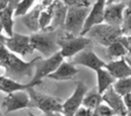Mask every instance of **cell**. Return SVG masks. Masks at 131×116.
I'll list each match as a JSON object with an SVG mask.
<instances>
[{"label": "cell", "mask_w": 131, "mask_h": 116, "mask_svg": "<svg viewBox=\"0 0 131 116\" xmlns=\"http://www.w3.org/2000/svg\"><path fill=\"white\" fill-rule=\"evenodd\" d=\"M39 59L40 57H37L30 62H25L10 52L5 45L0 46V63L1 67L5 69V76L19 83L25 78H30L31 81L35 74L36 63Z\"/></svg>", "instance_id": "1"}, {"label": "cell", "mask_w": 131, "mask_h": 116, "mask_svg": "<svg viewBox=\"0 0 131 116\" xmlns=\"http://www.w3.org/2000/svg\"><path fill=\"white\" fill-rule=\"evenodd\" d=\"M41 31L42 33H37L29 36L30 43L32 48L41 52L47 59L60 51V47L58 45V31L54 29Z\"/></svg>", "instance_id": "2"}, {"label": "cell", "mask_w": 131, "mask_h": 116, "mask_svg": "<svg viewBox=\"0 0 131 116\" xmlns=\"http://www.w3.org/2000/svg\"><path fill=\"white\" fill-rule=\"evenodd\" d=\"M92 44L93 42L87 37H83V36L75 37L69 34L64 38H59L58 40L60 52L64 59L75 57L83 50L92 48Z\"/></svg>", "instance_id": "3"}, {"label": "cell", "mask_w": 131, "mask_h": 116, "mask_svg": "<svg viewBox=\"0 0 131 116\" xmlns=\"http://www.w3.org/2000/svg\"><path fill=\"white\" fill-rule=\"evenodd\" d=\"M123 36L121 27H114L106 23L93 26L85 37L102 46L108 47Z\"/></svg>", "instance_id": "4"}, {"label": "cell", "mask_w": 131, "mask_h": 116, "mask_svg": "<svg viewBox=\"0 0 131 116\" xmlns=\"http://www.w3.org/2000/svg\"><path fill=\"white\" fill-rule=\"evenodd\" d=\"M90 12V8L67 6V14L64 22V29L69 35L79 37L82 34V30Z\"/></svg>", "instance_id": "5"}, {"label": "cell", "mask_w": 131, "mask_h": 116, "mask_svg": "<svg viewBox=\"0 0 131 116\" xmlns=\"http://www.w3.org/2000/svg\"><path fill=\"white\" fill-rule=\"evenodd\" d=\"M28 95L34 104V106L37 107L39 110H41L44 113L49 112H61L63 113V102L60 98L50 96L47 94L37 92L32 88H29L26 90Z\"/></svg>", "instance_id": "6"}, {"label": "cell", "mask_w": 131, "mask_h": 116, "mask_svg": "<svg viewBox=\"0 0 131 116\" xmlns=\"http://www.w3.org/2000/svg\"><path fill=\"white\" fill-rule=\"evenodd\" d=\"M64 61V58L62 57L61 52H57L53 56L42 60L41 58L36 63V68H35V74L34 78L31 79L30 82H37L41 83V80L44 78H48L51 73H53L58 69V67L62 64Z\"/></svg>", "instance_id": "7"}, {"label": "cell", "mask_w": 131, "mask_h": 116, "mask_svg": "<svg viewBox=\"0 0 131 116\" xmlns=\"http://www.w3.org/2000/svg\"><path fill=\"white\" fill-rule=\"evenodd\" d=\"M2 107L4 109V112L8 114L19 110L32 108L35 106L26 91H17L7 94L4 97L2 101Z\"/></svg>", "instance_id": "8"}, {"label": "cell", "mask_w": 131, "mask_h": 116, "mask_svg": "<svg viewBox=\"0 0 131 116\" xmlns=\"http://www.w3.org/2000/svg\"><path fill=\"white\" fill-rule=\"evenodd\" d=\"M5 47L15 55L27 56L31 55L35 51L30 43V37L25 35H20L14 33L12 37H6L5 39Z\"/></svg>", "instance_id": "9"}, {"label": "cell", "mask_w": 131, "mask_h": 116, "mask_svg": "<svg viewBox=\"0 0 131 116\" xmlns=\"http://www.w3.org/2000/svg\"><path fill=\"white\" fill-rule=\"evenodd\" d=\"M125 9V1H107L105 7L104 23L114 27H121L124 20Z\"/></svg>", "instance_id": "10"}, {"label": "cell", "mask_w": 131, "mask_h": 116, "mask_svg": "<svg viewBox=\"0 0 131 116\" xmlns=\"http://www.w3.org/2000/svg\"><path fill=\"white\" fill-rule=\"evenodd\" d=\"M88 88L84 82H78L75 85L74 92L72 95L63 102V114L65 116H73L77 111L83 105V99L86 95Z\"/></svg>", "instance_id": "11"}, {"label": "cell", "mask_w": 131, "mask_h": 116, "mask_svg": "<svg viewBox=\"0 0 131 116\" xmlns=\"http://www.w3.org/2000/svg\"><path fill=\"white\" fill-rule=\"evenodd\" d=\"M106 3H107V1H105V0H97V1H94L93 5L90 8L88 16H87V19L85 21L81 36L85 37L87 35V33H88L93 26L104 23Z\"/></svg>", "instance_id": "12"}, {"label": "cell", "mask_w": 131, "mask_h": 116, "mask_svg": "<svg viewBox=\"0 0 131 116\" xmlns=\"http://www.w3.org/2000/svg\"><path fill=\"white\" fill-rule=\"evenodd\" d=\"M71 64L85 66L95 72L102 68H105L106 66V63L97 57L91 48L85 49L80 54H78L75 57H73V59L71 60Z\"/></svg>", "instance_id": "13"}, {"label": "cell", "mask_w": 131, "mask_h": 116, "mask_svg": "<svg viewBox=\"0 0 131 116\" xmlns=\"http://www.w3.org/2000/svg\"><path fill=\"white\" fill-rule=\"evenodd\" d=\"M102 96H103V101L111 108L115 116H128V111L125 106L124 98L115 92L113 87L107 89L102 94Z\"/></svg>", "instance_id": "14"}, {"label": "cell", "mask_w": 131, "mask_h": 116, "mask_svg": "<svg viewBox=\"0 0 131 116\" xmlns=\"http://www.w3.org/2000/svg\"><path fill=\"white\" fill-rule=\"evenodd\" d=\"M41 83L37 82H29V83H19L14 80H10L6 76H3L0 74V91L4 92V93H14L17 91H24L29 88H32L37 85H39Z\"/></svg>", "instance_id": "15"}, {"label": "cell", "mask_w": 131, "mask_h": 116, "mask_svg": "<svg viewBox=\"0 0 131 116\" xmlns=\"http://www.w3.org/2000/svg\"><path fill=\"white\" fill-rule=\"evenodd\" d=\"M105 69L110 72L112 76H114L116 80L131 76V70L129 65L127 64L125 58H121L118 60L109 62L108 64H106Z\"/></svg>", "instance_id": "16"}, {"label": "cell", "mask_w": 131, "mask_h": 116, "mask_svg": "<svg viewBox=\"0 0 131 116\" xmlns=\"http://www.w3.org/2000/svg\"><path fill=\"white\" fill-rule=\"evenodd\" d=\"M43 8H44V5L42 4V2H39L37 5H35L31 8V10L28 14H26L23 17H21L22 23L30 31H34L35 34H37V31L41 30L40 24H39V18H40V14H41Z\"/></svg>", "instance_id": "17"}, {"label": "cell", "mask_w": 131, "mask_h": 116, "mask_svg": "<svg viewBox=\"0 0 131 116\" xmlns=\"http://www.w3.org/2000/svg\"><path fill=\"white\" fill-rule=\"evenodd\" d=\"M78 72L79 70L75 68L74 65H72L71 63L63 61L62 64L58 67V69L53 73H51L48 78L54 81H68L73 79L78 74Z\"/></svg>", "instance_id": "18"}, {"label": "cell", "mask_w": 131, "mask_h": 116, "mask_svg": "<svg viewBox=\"0 0 131 116\" xmlns=\"http://www.w3.org/2000/svg\"><path fill=\"white\" fill-rule=\"evenodd\" d=\"M96 79H97V91L103 94L107 89L112 87L114 83L117 81L108 70L102 68L96 71Z\"/></svg>", "instance_id": "19"}, {"label": "cell", "mask_w": 131, "mask_h": 116, "mask_svg": "<svg viewBox=\"0 0 131 116\" xmlns=\"http://www.w3.org/2000/svg\"><path fill=\"white\" fill-rule=\"evenodd\" d=\"M101 104H103V96L102 94L97 91V88H93L91 90H88L86 95L83 99L82 106L88 109L89 111H93L96 107H99Z\"/></svg>", "instance_id": "20"}, {"label": "cell", "mask_w": 131, "mask_h": 116, "mask_svg": "<svg viewBox=\"0 0 131 116\" xmlns=\"http://www.w3.org/2000/svg\"><path fill=\"white\" fill-rule=\"evenodd\" d=\"M67 14V5L64 1H54V9H53V18L50 28L54 29L56 27L63 25L65 22V18Z\"/></svg>", "instance_id": "21"}, {"label": "cell", "mask_w": 131, "mask_h": 116, "mask_svg": "<svg viewBox=\"0 0 131 116\" xmlns=\"http://www.w3.org/2000/svg\"><path fill=\"white\" fill-rule=\"evenodd\" d=\"M14 13H15V9L10 6H7L4 10L1 12L3 31L8 38L14 35V19H13Z\"/></svg>", "instance_id": "22"}, {"label": "cell", "mask_w": 131, "mask_h": 116, "mask_svg": "<svg viewBox=\"0 0 131 116\" xmlns=\"http://www.w3.org/2000/svg\"><path fill=\"white\" fill-rule=\"evenodd\" d=\"M53 9H54V1L51 5L44 7L42 9L39 18V24L41 30H52L50 28L52 23V18H53Z\"/></svg>", "instance_id": "23"}, {"label": "cell", "mask_w": 131, "mask_h": 116, "mask_svg": "<svg viewBox=\"0 0 131 116\" xmlns=\"http://www.w3.org/2000/svg\"><path fill=\"white\" fill-rule=\"evenodd\" d=\"M128 55L127 48L123 45L119 39L112 43L110 46L107 47V57L109 59H116V58H125Z\"/></svg>", "instance_id": "24"}, {"label": "cell", "mask_w": 131, "mask_h": 116, "mask_svg": "<svg viewBox=\"0 0 131 116\" xmlns=\"http://www.w3.org/2000/svg\"><path fill=\"white\" fill-rule=\"evenodd\" d=\"M112 87L117 94L124 97L127 94L131 93V76L117 80Z\"/></svg>", "instance_id": "25"}, {"label": "cell", "mask_w": 131, "mask_h": 116, "mask_svg": "<svg viewBox=\"0 0 131 116\" xmlns=\"http://www.w3.org/2000/svg\"><path fill=\"white\" fill-rule=\"evenodd\" d=\"M35 2V0H21V1H19L17 8L14 13V17H23L26 14H28L31 8L34 7Z\"/></svg>", "instance_id": "26"}, {"label": "cell", "mask_w": 131, "mask_h": 116, "mask_svg": "<svg viewBox=\"0 0 131 116\" xmlns=\"http://www.w3.org/2000/svg\"><path fill=\"white\" fill-rule=\"evenodd\" d=\"M92 112L97 116H115V114L111 110V108L106 104H101L100 106L96 107Z\"/></svg>", "instance_id": "27"}, {"label": "cell", "mask_w": 131, "mask_h": 116, "mask_svg": "<svg viewBox=\"0 0 131 116\" xmlns=\"http://www.w3.org/2000/svg\"><path fill=\"white\" fill-rule=\"evenodd\" d=\"M121 29H122L123 36H130L131 35V13H125Z\"/></svg>", "instance_id": "28"}, {"label": "cell", "mask_w": 131, "mask_h": 116, "mask_svg": "<svg viewBox=\"0 0 131 116\" xmlns=\"http://www.w3.org/2000/svg\"><path fill=\"white\" fill-rule=\"evenodd\" d=\"M67 6H77V7H85V8H91L94 1H89V0H66L64 1Z\"/></svg>", "instance_id": "29"}, {"label": "cell", "mask_w": 131, "mask_h": 116, "mask_svg": "<svg viewBox=\"0 0 131 116\" xmlns=\"http://www.w3.org/2000/svg\"><path fill=\"white\" fill-rule=\"evenodd\" d=\"M89 113H90V111L88 109H86L85 107L82 106L74 112L73 116H89Z\"/></svg>", "instance_id": "30"}, {"label": "cell", "mask_w": 131, "mask_h": 116, "mask_svg": "<svg viewBox=\"0 0 131 116\" xmlns=\"http://www.w3.org/2000/svg\"><path fill=\"white\" fill-rule=\"evenodd\" d=\"M123 98H124V102H125V106L127 108L128 114H131V93L125 95Z\"/></svg>", "instance_id": "31"}, {"label": "cell", "mask_w": 131, "mask_h": 116, "mask_svg": "<svg viewBox=\"0 0 131 116\" xmlns=\"http://www.w3.org/2000/svg\"><path fill=\"white\" fill-rule=\"evenodd\" d=\"M8 6V0H0V13Z\"/></svg>", "instance_id": "32"}, {"label": "cell", "mask_w": 131, "mask_h": 116, "mask_svg": "<svg viewBox=\"0 0 131 116\" xmlns=\"http://www.w3.org/2000/svg\"><path fill=\"white\" fill-rule=\"evenodd\" d=\"M44 116H65L61 112H49V113H44Z\"/></svg>", "instance_id": "33"}, {"label": "cell", "mask_w": 131, "mask_h": 116, "mask_svg": "<svg viewBox=\"0 0 131 116\" xmlns=\"http://www.w3.org/2000/svg\"><path fill=\"white\" fill-rule=\"evenodd\" d=\"M125 3H126L125 13H131V0L130 1H125Z\"/></svg>", "instance_id": "34"}, {"label": "cell", "mask_w": 131, "mask_h": 116, "mask_svg": "<svg viewBox=\"0 0 131 116\" xmlns=\"http://www.w3.org/2000/svg\"><path fill=\"white\" fill-rule=\"evenodd\" d=\"M5 39H6V37H5L4 35L0 34V46L4 45V43H5Z\"/></svg>", "instance_id": "35"}, {"label": "cell", "mask_w": 131, "mask_h": 116, "mask_svg": "<svg viewBox=\"0 0 131 116\" xmlns=\"http://www.w3.org/2000/svg\"><path fill=\"white\" fill-rule=\"evenodd\" d=\"M125 60H126L127 64H128L129 67H130V70H131V58H130V56H126V57H125Z\"/></svg>", "instance_id": "36"}, {"label": "cell", "mask_w": 131, "mask_h": 116, "mask_svg": "<svg viewBox=\"0 0 131 116\" xmlns=\"http://www.w3.org/2000/svg\"><path fill=\"white\" fill-rule=\"evenodd\" d=\"M3 33V24H2V18H1V13H0V34Z\"/></svg>", "instance_id": "37"}, {"label": "cell", "mask_w": 131, "mask_h": 116, "mask_svg": "<svg viewBox=\"0 0 131 116\" xmlns=\"http://www.w3.org/2000/svg\"><path fill=\"white\" fill-rule=\"evenodd\" d=\"M126 48H127V51H128V54H129V55H130V57H131V45L127 46Z\"/></svg>", "instance_id": "38"}, {"label": "cell", "mask_w": 131, "mask_h": 116, "mask_svg": "<svg viewBox=\"0 0 131 116\" xmlns=\"http://www.w3.org/2000/svg\"><path fill=\"white\" fill-rule=\"evenodd\" d=\"M89 116H97V115H95V114H94L92 111H90V113H89Z\"/></svg>", "instance_id": "39"}, {"label": "cell", "mask_w": 131, "mask_h": 116, "mask_svg": "<svg viewBox=\"0 0 131 116\" xmlns=\"http://www.w3.org/2000/svg\"><path fill=\"white\" fill-rule=\"evenodd\" d=\"M28 115H29V116H37V115H35V114H32V113H29Z\"/></svg>", "instance_id": "40"}, {"label": "cell", "mask_w": 131, "mask_h": 116, "mask_svg": "<svg viewBox=\"0 0 131 116\" xmlns=\"http://www.w3.org/2000/svg\"><path fill=\"white\" fill-rule=\"evenodd\" d=\"M0 116H3V114H2V112H1V109H0Z\"/></svg>", "instance_id": "41"}, {"label": "cell", "mask_w": 131, "mask_h": 116, "mask_svg": "<svg viewBox=\"0 0 131 116\" xmlns=\"http://www.w3.org/2000/svg\"><path fill=\"white\" fill-rule=\"evenodd\" d=\"M128 116H131V114H128Z\"/></svg>", "instance_id": "42"}, {"label": "cell", "mask_w": 131, "mask_h": 116, "mask_svg": "<svg viewBox=\"0 0 131 116\" xmlns=\"http://www.w3.org/2000/svg\"><path fill=\"white\" fill-rule=\"evenodd\" d=\"M0 67H1V63H0Z\"/></svg>", "instance_id": "43"}]
</instances>
